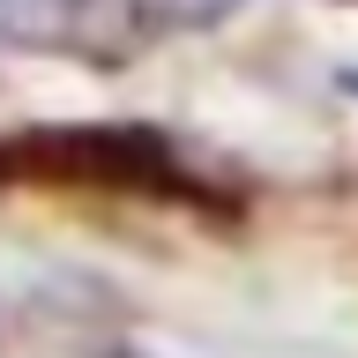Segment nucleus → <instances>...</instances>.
I'll return each instance as SVG.
<instances>
[{
	"label": "nucleus",
	"mask_w": 358,
	"mask_h": 358,
	"mask_svg": "<svg viewBox=\"0 0 358 358\" xmlns=\"http://www.w3.org/2000/svg\"><path fill=\"white\" fill-rule=\"evenodd\" d=\"M209 8H217V0H209Z\"/></svg>",
	"instance_id": "obj_1"
}]
</instances>
